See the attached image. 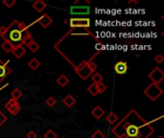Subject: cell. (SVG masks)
Returning a JSON list of instances; mask_svg holds the SVG:
<instances>
[{
  "instance_id": "cb8c5ba5",
  "label": "cell",
  "mask_w": 164,
  "mask_h": 138,
  "mask_svg": "<svg viewBox=\"0 0 164 138\" xmlns=\"http://www.w3.org/2000/svg\"><path fill=\"white\" fill-rule=\"evenodd\" d=\"M43 137L44 138H58V135H57V133L53 130H47L45 132Z\"/></svg>"
},
{
  "instance_id": "2e32d148",
  "label": "cell",
  "mask_w": 164,
  "mask_h": 138,
  "mask_svg": "<svg viewBox=\"0 0 164 138\" xmlns=\"http://www.w3.org/2000/svg\"><path fill=\"white\" fill-rule=\"evenodd\" d=\"M106 120H107V122H108V123H109L110 125H113L118 121V115L116 114L115 112H113V111H112V112H110L109 115H107Z\"/></svg>"
},
{
  "instance_id": "1f68e13d",
  "label": "cell",
  "mask_w": 164,
  "mask_h": 138,
  "mask_svg": "<svg viewBox=\"0 0 164 138\" xmlns=\"http://www.w3.org/2000/svg\"><path fill=\"white\" fill-rule=\"evenodd\" d=\"M34 41V39H33V38H32V36H28V38H26L24 40H23V43H22V45H26V46H28L31 42H33Z\"/></svg>"
},
{
  "instance_id": "ac0fdd59",
  "label": "cell",
  "mask_w": 164,
  "mask_h": 138,
  "mask_svg": "<svg viewBox=\"0 0 164 138\" xmlns=\"http://www.w3.org/2000/svg\"><path fill=\"white\" fill-rule=\"evenodd\" d=\"M40 65V62L34 58V59H32L29 62H28V66L32 69V70H36Z\"/></svg>"
},
{
  "instance_id": "7a4b0ae2",
  "label": "cell",
  "mask_w": 164,
  "mask_h": 138,
  "mask_svg": "<svg viewBox=\"0 0 164 138\" xmlns=\"http://www.w3.org/2000/svg\"><path fill=\"white\" fill-rule=\"evenodd\" d=\"M28 29L29 27L26 23L14 19L8 27H6V31L0 36L4 40L10 42L14 48L17 46H23V40L28 36H32Z\"/></svg>"
},
{
  "instance_id": "83f0119b",
  "label": "cell",
  "mask_w": 164,
  "mask_h": 138,
  "mask_svg": "<svg viewBox=\"0 0 164 138\" xmlns=\"http://www.w3.org/2000/svg\"><path fill=\"white\" fill-rule=\"evenodd\" d=\"M56 103H57V100L54 97H52V96L48 97V98H47V100H46V105H48V107H50V108L54 107V105H56Z\"/></svg>"
},
{
  "instance_id": "8fae6325",
  "label": "cell",
  "mask_w": 164,
  "mask_h": 138,
  "mask_svg": "<svg viewBox=\"0 0 164 138\" xmlns=\"http://www.w3.org/2000/svg\"><path fill=\"white\" fill-rule=\"evenodd\" d=\"M93 72L90 70V69L88 68V66L87 65H86L84 67H83L82 69L79 72H77V74L79 76H80V78L82 79V80H84V81H86V80H87V78L91 75Z\"/></svg>"
},
{
  "instance_id": "4316f807",
  "label": "cell",
  "mask_w": 164,
  "mask_h": 138,
  "mask_svg": "<svg viewBox=\"0 0 164 138\" xmlns=\"http://www.w3.org/2000/svg\"><path fill=\"white\" fill-rule=\"evenodd\" d=\"M2 3L6 8L11 9L15 4V0H3Z\"/></svg>"
},
{
  "instance_id": "f546056e",
  "label": "cell",
  "mask_w": 164,
  "mask_h": 138,
  "mask_svg": "<svg viewBox=\"0 0 164 138\" xmlns=\"http://www.w3.org/2000/svg\"><path fill=\"white\" fill-rule=\"evenodd\" d=\"M8 118H7V116L5 113H3L1 110H0V127H1L3 124H5L7 122Z\"/></svg>"
},
{
  "instance_id": "ffe728a7",
  "label": "cell",
  "mask_w": 164,
  "mask_h": 138,
  "mask_svg": "<svg viewBox=\"0 0 164 138\" xmlns=\"http://www.w3.org/2000/svg\"><path fill=\"white\" fill-rule=\"evenodd\" d=\"M22 95H23V93L21 92V90L18 89V88H14L12 91V93H11V96H12V98L14 99V100H17V101H18L21 97H22Z\"/></svg>"
},
{
  "instance_id": "8d00e7d4",
  "label": "cell",
  "mask_w": 164,
  "mask_h": 138,
  "mask_svg": "<svg viewBox=\"0 0 164 138\" xmlns=\"http://www.w3.org/2000/svg\"><path fill=\"white\" fill-rule=\"evenodd\" d=\"M63 22H65V24H67V22H68V19H65V21H63Z\"/></svg>"
},
{
  "instance_id": "4fadbf2b",
  "label": "cell",
  "mask_w": 164,
  "mask_h": 138,
  "mask_svg": "<svg viewBox=\"0 0 164 138\" xmlns=\"http://www.w3.org/2000/svg\"><path fill=\"white\" fill-rule=\"evenodd\" d=\"M26 53V49L24 48V46H17L14 47L12 51V54H14V56L17 58V59H20L24 56V54Z\"/></svg>"
},
{
  "instance_id": "5bb4252c",
  "label": "cell",
  "mask_w": 164,
  "mask_h": 138,
  "mask_svg": "<svg viewBox=\"0 0 164 138\" xmlns=\"http://www.w3.org/2000/svg\"><path fill=\"white\" fill-rule=\"evenodd\" d=\"M46 7H47V4L45 2H43V1H41V0H38V1H36V2L33 3V8L38 13H41Z\"/></svg>"
},
{
  "instance_id": "e0dca14e",
  "label": "cell",
  "mask_w": 164,
  "mask_h": 138,
  "mask_svg": "<svg viewBox=\"0 0 164 138\" xmlns=\"http://www.w3.org/2000/svg\"><path fill=\"white\" fill-rule=\"evenodd\" d=\"M7 110L9 111V113H11L12 115L15 116L17 114H18V112L21 110V107H20V105H19V104H17V105H13V107L9 108Z\"/></svg>"
},
{
  "instance_id": "74e56055",
  "label": "cell",
  "mask_w": 164,
  "mask_h": 138,
  "mask_svg": "<svg viewBox=\"0 0 164 138\" xmlns=\"http://www.w3.org/2000/svg\"><path fill=\"white\" fill-rule=\"evenodd\" d=\"M156 138H163V137H162V136H161V135H159V136H157V137H156Z\"/></svg>"
},
{
  "instance_id": "8992f818",
  "label": "cell",
  "mask_w": 164,
  "mask_h": 138,
  "mask_svg": "<svg viewBox=\"0 0 164 138\" xmlns=\"http://www.w3.org/2000/svg\"><path fill=\"white\" fill-rule=\"evenodd\" d=\"M9 62L10 60H8L7 61H3L2 60H0V83L3 82L12 73V70L8 65Z\"/></svg>"
},
{
  "instance_id": "7c38bea8",
  "label": "cell",
  "mask_w": 164,
  "mask_h": 138,
  "mask_svg": "<svg viewBox=\"0 0 164 138\" xmlns=\"http://www.w3.org/2000/svg\"><path fill=\"white\" fill-rule=\"evenodd\" d=\"M62 104L65 105L67 108H72L74 105L76 104V99L74 98L72 95L68 94L66 96L62 99Z\"/></svg>"
},
{
  "instance_id": "9c48e42d",
  "label": "cell",
  "mask_w": 164,
  "mask_h": 138,
  "mask_svg": "<svg viewBox=\"0 0 164 138\" xmlns=\"http://www.w3.org/2000/svg\"><path fill=\"white\" fill-rule=\"evenodd\" d=\"M36 23H39V24L41 26V27H43V28L45 29V28H47V27H49V26L52 24L53 19H52L47 14H44L40 15V17H39L38 19H36Z\"/></svg>"
},
{
  "instance_id": "277c9868",
  "label": "cell",
  "mask_w": 164,
  "mask_h": 138,
  "mask_svg": "<svg viewBox=\"0 0 164 138\" xmlns=\"http://www.w3.org/2000/svg\"><path fill=\"white\" fill-rule=\"evenodd\" d=\"M68 24L71 28H89L90 27V19L87 17H71L68 19Z\"/></svg>"
},
{
  "instance_id": "30bf717a",
  "label": "cell",
  "mask_w": 164,
  "mask_h": 138,
  "mask_svg": "<svg viewBox=\"0 0 164 138\" xmlns=\"http://www.w3.org/2000/svg\"><path fill=\"white\" fill-rule=\"evenodd\" d=\"M91 115L95 119L100 120L105 115V110L100 107V105H96V107L93 108V109L91 110Z\"/></svg>"
},
{
  "instance_id": "836d02e7",
  "label": "cell",
  "mask_w": 164,
  "mask_h": 138,
  "mask_svg": "<svg viewBox=\"0 0 164 138\" xmlns=\"http://www.w3.org/2000/svg\"><path fill=\"white\" fill-rule=\"evenodd\" d=\"M26 136H27V138H38V134L34 130H30Z\"/></svg>"
},
{
  "instance_id": "603a6c76",
  "label": "cell",
  "mask_w": 164,
  "mask_h": 138,
  "mask_svg": "<svg viewBox=\"0 0 164 138\" xmlns=\"http://www.w3.org/2000/svg\"><path fill=\"white\" fill-rule=\"evenodd\" d=\"M28 48L30 49V51H31L32 53H36V51H38V50L39 49V45L34 40L33 42H31V43L28 45Z\"/></svg>"
},
{
  "instance_id": "44dd1931",
  "label": "cell",
  "mask_w": 164,
  "mask_h": 138,
  "mask_svg": "<svg viewBox=\"0 0 164 138\" xmlns=\"http://www.w3.org/2000/svg\"><path fill=\"white\" fill-rule=\"evenodd\" d=\"M87 91L90 93L93 97H96L97 95L99 94L98 93V89H97V84L96 83H92V84H90V86H88V88H87Z\"/></svg>"
},
{
  "instance_id": "f35d334b",
  "label": "cell",
  "mask_w": 164,
  "mask_h": 138,
  "mask_svg": "<svg viewBox=\"0 0 164 138\" xmlns=\"http://www.w3.org/2000/svg\"><path fill=\"white\" fill-rule=\"evenodd\" d=\"M62 138H65V137H62Z\"/></svg>"
},
{
  "instance_id": "ba28073f",
  "label": "cell",
  "mask_w": 164,
  "mask_h": 138,
  "mask_svg": "<svg viewBox=\"0 0 164 138\" xmlns=\"http://www.w3.org/2000/svg\"><path fill=\"white\" fill-rule=\"evenodd\" d=\"M113 69L116 74H118V75H124V74H126L127 71H128L129 66L127 64V62L120 61L115 63Z\"/></svg>"
},
{
  "instance_id": "e575fe53",
  "label": "cell",
  "mask_w": 164,
  "mask_h": 138,
  "mask_svg": "<svg viewBox=\"0 0 164 138\" xmlns=\"http://www.w3.org/2000/svg\"><path fill=\"white\" fill-rule=\"evenodd\" d=\"M5 31H6V27H5V26H1V27H0V36L4 34Z\"/></svg>"
},
{
  "instance_id": "f1b7e54d",
  "label": "cell",
  "mask_w": 164,
  "mask_h": 138,
  "mask_svg": "<svg viewBox=\"0 0 164 138\" xmlns=\"http://www.w3.org/2000/svg\"><path fill=\"white\" fill-rule=\"evenodd\" d=\"M91 138H106V134L100 130H98L91 135Z\"/></svg>"
},
{
  "instance_id": "d6986e66",
  "label": "cell",
  "mask_w": 164,
  "mask_h": 138,
  "mask_svg": "<svg viewBox=\"0 0 164 138\" xmlns=\"http://www.w3.org/2000/svg\"><path fill=\"white\" fill-rule=\"evenodd\" d=\"M1 48L3 51H5L6 53H12L13 49H14V47L13 45L10 43V42L6 41V40H4L3 41V43L1 44Z\"/></svg>"
},
{
  "instance_id": "6da1fadb",
  "label": "cell",
  "mask_w": 164,
  "mask_h": 138,
  "mask_svg": "<svg viewBox=\"0 0 164 138\" xmlns=\"http://www.w3.org/2000/svg\"><path fill=\"white\" fill-rule=\"evenodd\" d=\"M112 131L118 138H149L155 130L136 110L131 109L113 127Z\"/></svg>"
},
{
  "instance_id": "d4e9b609",
  "label": "cell",
  "mask_w": 164,
  "mask_h": 138,
  "mask_svg": "<svg viewBox=\"0 0 164 138\" xmlns=\"http://www.w3.org/2000/svg\"><path fill=\"white\" fill-rule=\"evenodd\" d=\"M17 104H18V101H17V100H14V99H10L8 102L4 105V108H6V109H8L9 108H11V107H13V105H17Z\"/></svg>"
},
{
  "instance_id": "484cf974",
  "label": "cell",
  "mask_w": 164,
  "mask_h": 138,
  "mask_svg": "<svg viewBox=\"0 0 164 138\" xmlns=\"http://www.w3.org/2000/svg\"><path fill=\"white\" fill-rule=\"evenodd\" d=\"M96 84H97V89H98V93L99 94H103L106 90H107V86H106L105 83H96Z\"/></svg>"
},
{
  "instance_id": "4dcf8cb0",
  "label": "cell",
  "mask_w": 164,
  "mask_h": 138,
  "mask_svg": "<svg viewBox=\"0 0 164 138\" xmlns=\"http://www.w3.org/2000/svg\"><path fill=\"white\" fill-rule=\"evenodd\" d=\"M87 66H88V68L90 69V70H91L92 72H95V70L97 69V64H96V63H95L94 61L88 62V63H87Z\"/></svg>"
},
{
  "instance_id": "52a82bcc",
  "label": "cell",
  "mask_w": 164,
  "mask_h": 138,
  "mask_svg": "<svg viewBox=\"0 0 164 138\" xmlns=\"http://www.w3.org/2000/svg\"><path fill=\"white\" fill-rule=\"evenodd\" d=\"M90 12L88 6H71L70 14L72 15H87Z\"/></svg>"
},
{
  "instance_id": "d6a6232c",
  "label": "cell",
  "mask_w": 164,
  "mask_h": 138,
  "mask_svg": "<svg viewBox=\"0 0 164 138\" xmlns=\"http://www.w3.org/2000/svg\"><path fill=\"white\" fill-rule=\"evenodd\" d=\"M154 60L157 62V63H161L163 61H164V57L162 55H156L155 58H154Z\"/></svg>"
},
{
  "instance_id": "9a60e30c",
  "label": "cell",
  "mask_w": 164,
  "mask_h": 138,
  "mask_svg": "<svg viewBox=\"0 0 164 138\" xmlns=\"http://www.w3.org/2000/svg\"><path fill=\"white\" fill-rule=\"evenodd\" d=\"M57 83L58 84H60V86L65 87L67 86L68 83H69V79H68L65 74H62V75L57 79Z\"/></svg>"
},
{
  "instance_id": "5b68a950",
  "label": "cell",
  "mask_w": 164,
  "mask_h": 138,
  "mask_svg": "<svg viewBox=\"0 0 164 138\" xmlns=\"http://www.w3.org/2000/svg\"><path fill=\"white\" fill-rule=\"evenodd\" d=\"M148 77H149L152 80L153 83L158 84V83H160L163 81V79H164V72L161 70L159 67H156V68H154L149 73Z\"/></svg>"
},
{
  "instance_id": "3957f363",
  "label": "cell",
  "mask_w": 164,
  "mask_h": 138,
  "mask_svg": "<svg viewBox=\"0 0 164 138\" xmlns=\"http://www.w3.org/2000/svg\"><path fill=\"white\" fill-rule=\"evenodd\" d=\"M162 89L158 86V84L156 83H151L149 86H147L144 90V94L149 98L151 101L155 102L156 99L159 98V96L162 94Z\"/></svg>"
},
{
  "instance_id": "7402d4cb",
  "label": "cell",
  "mask_w": 164,
  "mask_h": 138,
  "mask_svg": "<svg viewBox=\"0 0 164 138\" xmlns=\"http://www.w3.org/2000/svg\"><path fill=\"white\" fill-rule=\"evenodd\" d=\"M91 80H92L93 83H102V81H103V76H102L100 73L95 72V73H93V74H92V76H91Z\"/></svg>"
},
{
  "instance_id": "d590c367",
  "label": "cell",
  "mask_w": 164,
  "mask_h": 138,
  "mask_svg": "<svg viewBox=\"0 0 164 138\" xmlns=\"http://www.w3.org/2000/svg\"><path fill=\"white\" fill-rule=\"evenodd\" d=\"M131 3H134V4H136L137 2H136V1H130V2H129V4H131Z\"/></svg>"
}]
</instances>
